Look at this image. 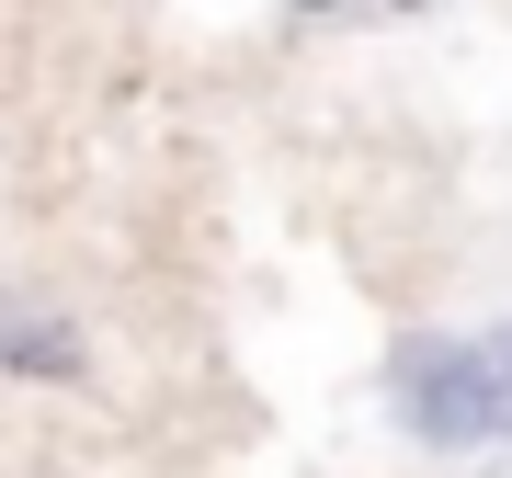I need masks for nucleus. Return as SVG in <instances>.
Masks as SVG:
<instances>
[{
  "label": "nucleus",
  "instance_id": "1",
  "mask_svg": "<svg viewBox=\"0 0 512 478\" xmlns=\"http://www.w3.org/2000/svg\"><path fill=\"white\" fill-rule=\"evenodd\" d=\"M387 410H399V422H410V444H433V456H478V444H512L490 331H410L399 353H387Z\"/></svg>",
  "mask_w": 512,
  "mask_h": 478
},
{
  "label": "nucleus",
  "instance_id": "2",
  "mask_svg": "<svg viewBox=\"0 0 512 478\" xmlns=\"http://www.w3.org/2000/svg\"><path fill=\"white\" fill-rule=\"evenodd\" d=\"M0 365L35 376V387H80V376H92V342H80V319L57 308V296L0 285Z\"/></svg>",
  "mask_w": 512,
  "mask_h": 478
},
{
  "label": "nucleus",
  "instance_id": "3",
  "mask_svg": "<svg viewBox=\"0 0 512 478\" xmlns=\"http://www.w3.org/2000/svg\"><path fill=\"white\" fill-rule=\"evenodd\" d=\"M490 353H501V422H512V319L490 331Z\"/></svg>",
  "mask_w": 512,
  "mask_h": 478
}]
</instances>
